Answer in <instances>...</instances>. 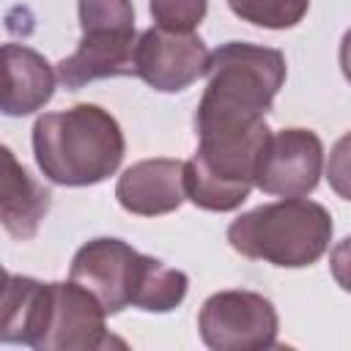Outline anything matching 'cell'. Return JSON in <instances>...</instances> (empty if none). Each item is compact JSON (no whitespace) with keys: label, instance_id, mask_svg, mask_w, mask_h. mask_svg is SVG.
<instances>
[{"label":"cell","instance_id":"obj_1","mask_svg":"<svg viewBox=\"0 0 351 351\" xmlns=\"http://www.w3.org/2000/svg\"><path fill=\"white\" fill-rule=\"evenodd\" d=\"M69 277L90 291L107 315L123 307L167 313L184 302L189 288L184 271L137 252L121 239H93L82 244L71 261Z\"/></svg>","mask_w":351,"mask_h":351},{"label":"cell","instance_id":"obj_2","mask_svg":"<svg viewBox=\"0 0 351 351\" xmlns=\"http://www.w3.org/2000/svg\"><path fill=\"white\" fill-rule=\"evenodd\" d=\"M208 85L197 104V134L247 129L271 110L285 82V58L280 49L228 41L208 58Z\"/></svg>","mask_w":351,"mask_h":351},{"label":"cell","instance_id":"obj_3","mask_svg":"<svg viewBox=\"0 0 351 351\" xmlns=\"http://www.w3.org/2000/svg\"><path fill=\"white\" fill-rule=\"evenodd\" d=\"M33 151L41 173L52 184L90 186L118 170L123 132L99 104H74L36 121Z\"/></svg>","mask_w":351,"mask_h":351},{"label":"cell","instance_id":"obj_4","mask_svg":"<svg viewBox=\"0 0 351 351\" xmlns=\"http://www.w3.org/2000/svg\"><path fill=\"white\" fill-rule=\"evenodd\" d=\"M332 239V217L321 203L285 197L258 206L228 228V241L244 258L266 261L285 269L315 263Z\"/></svg>","mask_w":351,"mask_h":351},{"label":"cell","instance_id":"obj_5","mask_svg":"<svg viewBox=\"0 0 351 351\" xmlns=\"http://www.w3.org/2000/svg\"><path fill=\"white\" fill-rule=\"evenodd\" d=\"M197 137V151L186 162V197L206 211L239 208L255 186L258 162L271 137L266 121Z\"/></svg>","mask_w":351,"mask_h":351},{"label":"cell","instance_id":"obj_6","mask_svg":"<svg viewBox=\"0 0 351 351\" xmlns=\"http://www.w3.org/2000/svg\"><path fill=\"white\" fill-rule=\"evenodd\" d=\"M80 47L58 63V80L69 90L104 77L134 74V8L132 0H80Z\"/></svg>","mask_w":351,"mask_h":351},{"label":"cell","instance_id":"obj_7","mask_svg":"<svg viewBox=\"0 0 351 351\" xmlns=\"http://www.w3.org/2000/svg\"><path fill=\"white\" fill-rule=\"evenodd\" d=\"M200 337L214 351H261L277 343V310L252 291H219L197 315Z\"/></svg>","mask_w":351,"mask_h":351},{"label":"cell","instance_id":"obj_8","mask_svg":"<svg viewBox=\"0 0 351 351\" xmlns=\"http://www.w3.org/2000/svg\"><path fill=\"white\" fill-rule=\"evenodd\" d=\"M211 52L203 38L192 30L148 27L134 49V74L145 80L154 90L176 93L189 88L197 77L208 71Z\"/></svg>","mask_w":351,"mask_h":351},{"label":"cell","instance_id":"obj_9","mask_svg":"<svg viewBox=\"0 0 351 351\" xmlns=\"http://www.w3.org/2000/svg\"><path fill=\"white\" fill-rule=\"evenodd\" d=\"M104 307L99 299L69 282H49V307L44 318L41 337L36 343L38 351H93L112 343L104 329Z\"/></svg>","mask_w":351,"mask_h":351},{"label":"cell","instance_id":"obj_10","mask_svg":"<svg viewBox=\"0 0 351 351\" xmlns=\"http://www.w3.org/2000/svg\"><path fill=\"white\" fill-rule=\"evenodd\" d=\"M324 167V145L310 129H280L269 137L255 186L266 195L304 197L315 189Z\"/></svg>","mask_w":351,"mask_h":351},{"label":"cell","instance_id":"obj_11","mask_svg":"<svg viewBox=\"0 0 351 351\" xmlns=\"http://www.w3.org/2000/svg\"><path fill=\"white\" fill-rule=\"evenodd\" d=\"M118 203L137 217H159L176 211L186 197V162L143 159L123 170L115 186Z\"/></svg>","mask_w":351,"mask_h":351},{"label":"cell","instance_id":"obj_12","mask_svg":"<svg viewBox=\"0 0 351 351\" xmlns=\"http://www.w3.org/2000/svg\"><path fill=\"white\" fill-rule=\"evenodd\" d=\"M55 93V71L44 55L22 44H3V90L5 115H30Z\"/></svg>","mask_w":351,"mask_h":351},{"label":"cell","instance_id":"obj_13","mask_svg":"<svg viewBox=\"0 0 351 351\" xmlns=\"http://www.w3.org/2000/svg\"><path fill=\"white\" fill-rule=\"evenodd\" d=\"M0 219L14 239H33L49 211V189L41 186L8 148L0 151Z\"/></svg>","mask_w":351,"mask_h":351},{"label":"cell","instance_id":"obj_14","mask_svg":"<svg viewBox=\"0 0 351 351\" xmlns=\"http://www.w3.org/2000/svg\"><path fill=\"white\" fill-rule=\"evenodd\" d=\"M47 307H49V282L5 274L3 307H0V340L36 348L44 329Z\"/></svg>","mask_w":351,"mask_h":351},{"label":"cell","instance_id":"obj_15","mask_svg":"<svg viewBox=\"0 0 351 351\" xmlns=\"http://www.w3.org/2000/svg\"><path fill=\"white\" fill-rule=\"evenodd\" d=\"M228 5L244 22L269 30H285L302 22L310 0H228Z\"/></svg>","mask_w":351,"mask_h":351},{"label":"cell","instance_id":"obj_16","mask_svg":"<svg viewBox=\"0 0 351 351\" xmlns=\"http://www.w3.org/2000/svg\"><path fill=\"white\" fill-rule=\"evenodd\" d=\"M208 0H151V16L170 30H192L206 16Z\"/></svg>","mask_w":351,"mask_h":351},{"label":"cell","instance_id":"obj_17","mask_svg":"<svg viewBox=\"0 0 351 351\" xmlns=\"http://www.w3.org/2000/svg\"><path fill=\"white\" fill-rule=\"evenodd\" d=\"M326 181L343 200H351V132H346L332 145L326 162Z\"/></svg>","mask_w":351,"mask_h":351},{"label":"cell","instance_id":"obj_18","mask_svg":"<svg viewBox=\"0 0 351 351\" xmlns=\"http://www.w3.org/2000/svg\"><path fill=\"white\" fill-rule=\"evenodd\" d=\"M329 266H332V277L337 280V285L351 293V236L337 241V247L332 250Z\"/></svg>","mask_w":351,"mask_h":351},{"label":"cell","instance_id":"obj_19","mask_svg":"<svg viewBox=\"0 0 351 351\" xmlns=\"http://www.w3.org/2000/svg\"><path fill=\"white\" fill-rule=\"evenodd\" d=\"M340 69L351 82V27L343 33V41H340Z\"/></svg>","mask_w":351,"mask_h":351}]
</instances>
